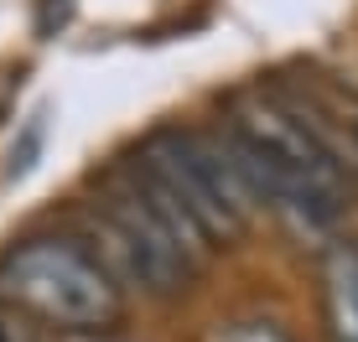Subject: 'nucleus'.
I'll return each mask as SVG.
<instances>
[{"label":"nucleus","instance_id":"obj_1","mask_svg":"<svg viewBox=\"0 0 358 342\" xmlns=\"http://www.w3.org/2000/svg\"><path fill=\"white\" fill-rule=\"evenodd\" d=\"M224 135L250 171V187L260 207L286 213L301 234H327L343 218L348 202V177L343 161L322 145L306 114L286 94H239L229 104Z\"/></svg>","mask_w":358,"mask_h":342},{"label":"nucleus","instance_id":"obj_2","mask_svg":"<svg viewBox=\"0 0 358 342\" xmlns=\"http://www.w3.org/2000/svg\"><path fill=\"white\" fill-rule=\"evenodd\" d=\"M0 306L57 332H109L125 322V290L89 244L31 234L0 254Z\"/></svg>","mask_w":358,"mask_h":342},{"label":"nucleus","instance_id":"obj_3","mask_svg":"<svg viewBox=\"0 0 358 342\" xmlns=\"http://www.w3.org/2000/svg\"><path fill=\"white\" fill-rule=\"evenodd\" d=\"M89 234L99 239L94 260L120 280V290L141 285L145 296H177L203 265L162 218V207L141 192L130 161L99 181V198L89 202Z\"/></svg>","mask_w":358,"mask_h":342},{"label":"nucleus","instance_id":"obj_4","mask_svg":"<svg viewBox=\"0 0 358 342\" xmlns=\"http://www.w3.org/2000/svg\"><path fill=\"white\" fill-rule=\"evenodd\" d=\"M322 316L327 342H358V244L332 239L322 254Z\"/></svg>","mask_w":358,"mask_h":342},{"label":"nucleus","instance_id":"obj_5","mask_svg":"<svg viewBox=\"0 0 358 342\" xmlns=\"http://www.w3.org/2000/svg\"><path fill=\"white\" fill-rule=\"evenodd\" d=\"M208 342H291L275 322H224Z\"/></svg>","mask_w":358,"mask_h":342},{"label":"nucleus","instance_id":"obj_6","mask_svg":"<svg viewBox=\"0 0 358 342\" xmlns=\"http://www.w3.org/2000/svg\"><path fill=\"white\" fill-rule=\"evenodd\" d=\"M0 342H36V332H31L27 316H16L10 306H0Z\"/></svg>","mask_w":358,"mask_h":342}]
</instances>
